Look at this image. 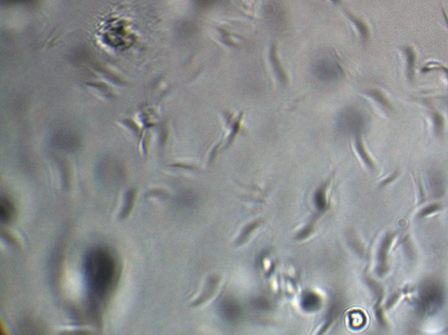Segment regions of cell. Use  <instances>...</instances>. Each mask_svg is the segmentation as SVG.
<instances>
[{"instance_id": "3957f363", "label": "cell", "mask_w": 448, "mask_h": 335, "mask_svg": "<svg viewBox=\"0 0 448 335\" xmlns=\"http://www.w3.org/2000/svg\"><path fill=\"white\" fill-rule=\"evenodd\" d=\"M344 14L346 15V17L348 18V21L351 22L352 25L355 26L356 32L359 34L361 41L363 43L369 42V38H370V32H369V26L367 25L364 21H362L360 18L356 17L355 14H353L348 11H345Z\"/></svg>"}, {"instance_id": "ba28073f", "label": "cell", "mask_w": 448, "mask_h": 335, "mask_svg": "<svg viewBox=\"0 0 448 335\" xmlns=\"http://www.w3.org/2000/svg\"><path fill=\"white\" fill-rule=\"evenodd\" d=\"M431 120L434 126V129L437 133H441L444 129L445 121L443 116L437 111H433L431 113Z\"/></svg>"}, {"instance_id": "8992f818", "label": "cell", "mask_w": 448, "mask_h": 335, "mask_svg": "<svg viewBox=\"0 0 448 335\" xmlns=\"http://www.w3.org/2000/svg\"><path fill=\"white\" fill-rule=\"evenodd\" d=\"M355 147H356V151H357V153L360 156L361 159H363V161L369 168H374V164H373L372 159L369 157V153L367 152L366 149H365L364 145H363V139H362V136H361L359 132L356 133V137H355Z\"/></svg>"}, {"instance_id": "277c9868", "label": "cell", "mask_w": 448, "mask_h": 335, "mask_svg": "<svg viewBox=\"0 0 448 335\" xmlns=\"http://www.w3.org/2000/svg\"><path fill=\"white\" fill-rule=\"evenodd\" d=\"M402 51L405 55V62H406L407 77L408 79L411 81L414 78L417 55H416L414 48H412L411 46H404Z\"/></svg>"}, {"instance_id": "5b68a950", "label": "cell", "mask_w": 448, "mask_h": 335, "mask_svg": "<svg viewBox=\"0 0 448 335\" xmlns=\"http://www.w3.org/2000/svg\"><path fill=\"white\" fill-rule=\"evenodd\" d=\"M364 95L366 97H369L373 101H375L377 105H380L382 108H384L387 111L392 110V105L390 104V101L388 100V98L385 97L384 93L382 92L381 90L377 88H369V89L365 90Z\"/></svg>"}, {"instance_id": "9c48e42d", "label": "cell", "mask_w": 448, "mask_h": 335, "mask_svg": "<svg viewBox=\"0 0 448 335\" xmlns=\"http://www.w3.org/2000/svg\"><path fill=\"white\" fill-rule=\"evenodd\" d=\"M437 68L441 69L442 71L444 72L445 75H446L447 78L448 79V67H445L444 65H442L440 63H428L426 67H424L422 68V72H428L430 71V70H433V69H437Z\"/></svg>"}, {"instance_id": "7a4b0ae2", "label": "cell", "mask_w": 448, "mask_h": 335, "mask_svg": "<svg viewBox=\"0 0 448 335\" xmlns=\"http://www.w3.org/2000/svg\"><path fill=\"white\" fill-rule=\"evenodd\" d=\"M269 62L273 68V73L276 76L277 80L282 85H286L289 82L287 73L285 71V67L282 64L281 59L278 55L277 46L275 44H272L269 49Z\"/></svg>"}, {"instance_id": "6da1fadb", "label": "cell", "mask_w": 448, "mask_h": 335, "mask_svg": "<svg viewBox=\"0 0 448 335\" xmlns=\"http://www.w3.org/2000/svg\"><path fill=\"white\" fill-rule=\"evenodd\" d=\"M84 281L93 299H104L113 286L117 264L113 256L104 248H94L86 254L84 262Z\"/></svg>"}, {"instance_id": "52a82bcc", "label": "cell", "mask_w": 448, "mask_h": 335, "mask_svg": "<svg viewBox=\"0 0 448 335\" xmlns=\"http://www.w3.org/2000/svg\"><path fill=\"white\" fill-rule=\"evenodd\" d=\"M14 215V207L11 201L1 198L0 201V217L1 221L4 222H9L13 219Z\"/></svg>"}]
</instances>
